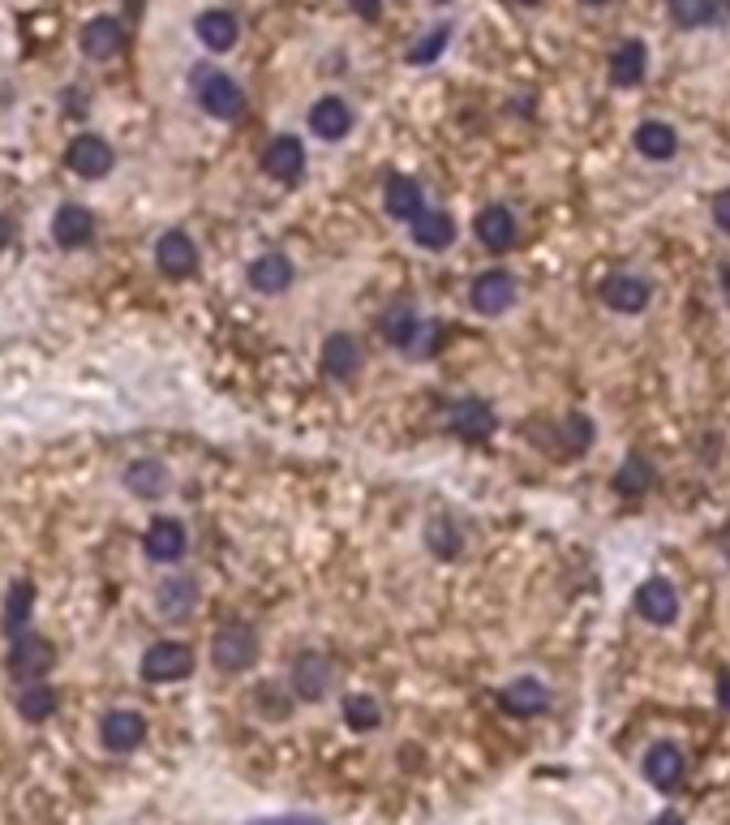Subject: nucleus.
<instances>
[{"label":"nucleus","instance_id":"1","mask_svg":"<svg viewBox=\"0 0 730 825\" xmlns=\"http://www.w3.org/2000/svg\"><path fill=\"white\" fill-rule=\"evenodd\" d=\"M193 86H198V104H202V113L215 120H236L241 113H245V95H241V86L229 78V74H220V70H207V65H198V74H193Z\"/></svg>","mask_w":730,"mask_h":825},{"label":"nucleus","instance_id":"2","mask_svg":"<svg viewBox=\"0 0 730 825\" xmlns=\"http://www.w3.org/2000/svg\"><path fill=\"white\" fill-rule=\"evenodd\" d=\"M211 658H215V667L229 670V675L250 670L254 658H258V636H254V628H245V624H224V628L215 632V641H211Z\"/></svg>","mask_w":730,"mask_h":825},{"label":"nucleus","instance_id":"3","mask_svg":"<svg viewBox=\"0 0 730 825\" xmlns=\"http://www.w3.org/2000/svg\"><path fill=\"white\" fill-rule=\"evenodd\" d=\"M193 670V649L181 641H159L142 654V679L151 684H177Z\"/></svg>","mask_w":730,"mask_h":825},{"label":"nucleus","instance_id":"4","mask_svg":"<svg viewBox=\"0 0 730 825\" xmlns=\"http://www.w3.org/2000/svg\"><path fill=\"white\" fill-rule=\"evenodd\" d=\"M52 663H56V654H52V645L43 636H18L13 649H9V675L18 684H43V675L52 670Z\"/></svg>","mask_w":730,"mask_h":825},{"label":"nucleus","instance_id":"5","mask_svg":"<svg viewBox=\"0 0 730 825\" xmlns=\"http://www.w3.org/2000/svg\"><path fill=\"white\" fill-rule=\"evenodd\" d=\"M99 740H104L108 752L125 757V752L142 748V740H147V718H142L138 709H113V713H104V722H99Z\"/></svg>","mask_w":730,"mask_h":825},{"label":"nucleus","instance_id":"6","mask_svg":"<svg viewBox=\"0 0 730 825\" xmlns=\"http://www.w3.org/2000/svg\"><path fill=\"white\" fill-rule=\"evenodd\" d=\"M447 426H452V434H456V438H464V443H482V438H490V434H495V413H490V404H486V400L464 395V400H456V404H452Z\"/></svg>","mask_w":730,"mask_h":825},{"label":"nucleus","instance_id":"7","mask_svg":"<svg viewBox=\"0 0 730 825\" xmlns=\"http://www.w3.org/2000/svg\"><path fill=\"white\" fill-rule=\"evenodd\" d=\"M477 315H507L516 306V279L507 272H482L468 288Z\"/></svg>","mask_w":730,"mask_h":825},{"label":"nucleus","instance_id":"8","mask_svg":"<svg viewBox=\"0 0 730 825\" xmlns=\"http://www.w3.org/2000/svg\"><path fill=\"white\" fill-rule=\"evenodd\" d=\"M155 263H159V272L172 275V279L193 275V267H198V245H193V236L181 233V229L163 233L155 241Z\"/></svg>","mask_w":730,"mask_h":825},{"label":"nucleus","instance_id":"9","mask_svg":"<svg viewBox=\"0 0 730 825\" xmlns=\"http://www.w3.org/2000/svg\"><path fill=\"white\" fill-rule=\"evenodd\" d=\"M113 147L104 142V138H95V134H82V138H74L70 142V156H65V163L74 168L77 177H86V181H99V177H108L113 172Z\"/></svg>","mask_w":730,"mask_h":825},{"label":"nucleus","instance_id":"10","mask_svg":"<svg viewBox=\"0 0 730 825\" xmlns=\"http://www.w3.org/2000/svg\"><path fill=\"white\" fill-rule=\"evenodd\" d=\"M263 172H271L275 181H297L306 172V147H301V138H293V134L271 138L267 151H263Z\"/></svg>","mask_w":730,"mask_h":825},{"label":"nucleus","instance_id":"11","mask_svg":"<svg viewBox=\"0 0 730 825\" xmlns=\"http://www.w3.org/2000/svg\"><path fill=\"white\" fill-rule=\"evenodd\" d=\"M331 675H336V667H331L327 654H301L293 663V688H297L301 701H322L327 688H331Z\"/></svg>","mask_w":730,"mask_h":825},{"label":"nucleus","instance_id":"12","mask_svg":"<svg viewBox=\"0 0 730 825\" xmlns=\"http://www.w3.org/2000/svg\"><path fill=\"white\" fill-rule=\"evenodd\" d=\"M52 236H56V245H65V250H82V245L95 241V215H91L86 207H77V202H65V207L52 215Z\"/></svg>","mask_w":730,"mask_h":825},{"label":"nucleus","instance_id":"13","mask_svg":"<svg viewBox=\"0 0 730 825\" xmlns=\"http://www.w3.org/2000/svg\"><path fill=\"white\" fill-rule=\"evenodd\" d=\"M684 770H688V757L679 744H654L645 752V779L657 791H670V786L684 783Z\"/></svg>","mask_w":730,"mask_h":825},{"label":"nucleus","instance_id":"14","mask_svg":"<svg viewBox=\"0 0 730 825\" xmlns=\"http://www.w3.org/2000/svg\"><path fill=\"white\" fill-rule=\"evenodd\" d=\"M142 547H147V554H151L155 563H177V559L186 554V547H190V538H186V525H181V520H168V516H159V520H151V529H147Z\"/></svg>","mask_w":730,"mask_h":825},{"label":"nucleus","instance_id":"15","mask_svg":"<svg viewBox=\"0 0 730 825\" xmlns=\"http://www.w3.org/2000/svg\"><path fill=\"white\" fill-rule=\"evenodd\" d=\"M602 302L618 310V315H641L649 306V284L641 275H606L602 284Z\"/></svg>","mask_w":730,"mask_h":825},{"label":"nucleus","instance_id":"16","mask_svg":"<svg viewBox=\"0 0 730 825\" xmlns=\"http://www.w3.org/2000/svg\"><path fill=\"white\" fill-rule=\"evenodd\" d=\"M636 611H641L649 624L666 628V624H675V615H679V593H675V585H666V581H645V585L636 590Z\"/></svg>","mask_w":730,"mask_h":825},{"label":"nucleus","instance_id":"17","mask_svg":"<svg viewBox=\"0 0 730 825\" xmlns=\"http://www.w3.org/2000/svg\"><path fill=\"white\" fill-rule=\"evenodd\" d=\"M473 233H477V241H482L486 250L507 254V250L516 245V215H511L507 207H486V211L473 220Z\"/></svg>","mask_w":730,"mask_h":825},{"label":"nucleus","instance_id":"18","mask_svg":"<svg viewBox=\"0 0 730 825\" xmlns=\"http://www.w3.org/2000/svg\"><path fill=\"white\" fill-rule=\"evenodd\" d=\"M361 366H366V357H361V345H357L352 336H327V345H322V370H327L336 383L357 379Z\"/></svg>","mask_w":730,"mask_h":825},{"label":"nucleus","instance_id":"19","mask_svg":"<svg viewBox=\"0 0 730 825\" xmlns=\"http://www.w3.org/2000/svg\"><path fill=\"white\" fill-rule=\"evenodd\" d=\"M499 701L507 713H516V718H533V713H541V709L550 706V692H546V684L541 679H533V675H520V679H511L507 688L499 692Z\"/></svg>","mask_w":730,"mask_h":825},{"label":"nucleus","instance_id":"20","mask_svg":"<svg viewBox=\"0 0 730 825\" xmlns=\"http://www.w3.org/2000/svg\"><path fill=\"white\" fill-rule=\"evenodd\" d=\"M120 43H125V27L116 18H91L82 27V52L91 61H113L116 52H120Z\"/></svg>","mask_w":730,"mask_h":825},{"label":"nucleus","instance_id":"21","mask_svg":"<svg viewBox=\"0 0 730 825\" xmlns=\"http://www.w3.org/2000/svg\"><path fill=\"white\" fill-rule=\"evenodd\" d=\"M309 129H314L322 142H340L348 129H352V113H348V104L345 99H336V95L318 99V104L309 108Z\"/></svg>","mask_w":730,"mask_h":825},{"label":"nucleus","instance_id":"22","mask_svg":"<svg viewBox=\"0 0 730 825\" xmlns=\"http://www.w3.org/2000/svg\"><path fill=\"white\" fill-rule=\"evenodd\" d=\"M387 211L395 215V220H417L425 211V194L422 186L413 181V177H404V172H395V177H387Z\"/></svg>","mask_w":730,"mask_h":825},{"label":"nucleus","instance_id":"23","mask_svg":"<svg viewBox=\"0 0 730 825\" xmlns=\"http://www.w3.org/2000/svg\"><path fill=\"white\" fill-rule=\"evenodd\" d=\"M193 31H198V40L207 43L211 52H229V47H236V35H241V27H236V18H232L229 9H207Z\"/></svg>","mask_w":730,"mask_h":825},{"label":"nucleus","instance_id":"24","mask_svg":"<svg viewBox=\"0 0 730 825\" xmlns=\"http://www.w3.org/2000/svg\"><path fill=\"white\" fill-rule=\"evenodd\" d=\"M670 18L679 27H718L730 18V4L727 0H670Z\"/></svg>","mask_w":730,"mask_h":825},{"label":"nucleus","instance_id":"25","mask_svg":"<svg viewBox=\"0 0 730 825\" xmlns=\"http://www.w3.org/2000/svg\"><path fill=\"white\" fill-rule=\"evenodd\" d=\"M645 70H649V52L641 40H627L611 56V82L615 86H641L645 82Z\"/></svg>","mask_w":730,"mask_h":825},{"label":"nucleus","instance_id":"26","mask_svg":"<svg viewBox=\"0 0 730 825\" xmlns=\"http://www.w3.org/2000/svg\"><path fill=\"white\" fill-rule=\"evenodd\" d=\"M250 284H254L258 293L275 297V293H284V288L293 284V263H288L284 254H263V258L250 263Z\"/></svg>","mask_w":730,"mask_h":825},{"label":"nucleus","instance_id":"27","mask_svg":"<svg viewBox=\"0 0 730 825\" xmlns=\"http://www.w3.org/2000/svg\"><path fill=\"white\" fill-rule=\"evenodd\" d=\"M425 318H417V310H409V306H391L383 318H379V331L387 336V345H395V349H413V340H417V331H422Z\"/></svg>","mask_w":730,"mask_h":825},{"label":"nucleus","instance_id":"28","mask_svg":"<svg viewBox=\"0 0 730 825\" xmlns=\"http://www.w3.org/2000/svg\"><path fill=\"white\" fill-rule=\"evenodd\" d=\"M413 241H417L422 250H447V245L456 241L452 215H447V211H422V215L413 220Z\"/></svg>","mask_w":730,"mask_h":825},{"label":"nucleus","instance_id":"29","mask_svg":"<svg viewBox=\"0 0 730 825\" xmlns=\"http://www.w3.org/2000/svg\"><path fill=\"white\" fill-rule=\"evenodd\" d=\"M168 469L159 465V461H134L129 469H125V486L138 495V499H159V495H168Z\"/></svg>","mask_w":730,"mask_h":825},{"label":"nucleus","instance_id":"30","mask_svg":"<svg viewBox=\"0 0 730 825\" xmlns=\"http://www.w3.org/2000/svg\"><path fill=\"white\" fill-rule=\"evenodd\" d=\"M155 602H159V611L168 620H186V615H193V606H198V585H193L190 577H172V581L159 585Z\"/></svg>","mask_w":730,"mask_h":825},{"label":"nucleus","instance_id":"31","mask_svg":"<svg viewBox=\"0 0 730 825\" xmlns=\"http://www.w3.org/2000/svg\"><path fill=\"white\" fill-rule=\"evenodd\" d=\"M636 151L645 159H670L679 151V134L666 125V120H645L636 129Z\"/></svg>","mask_w":730,"mask_h":825},{"label":"nucleus","instance_id":"32","mask_svg":"<svg viewBox=\"0 0 730 825\" xmlns=\"http://www.w3.org/2000/svg\"><path fill=\"white\" fill-rule=\"evenodd\" d=\"M31 606H35V585H31V581H13V585H9V597H4V632H9L13 641L27 636Z\"/></svg>","mask_w":730,"mask_h":825},{"label":"nucleus","instance_id":"33","mask_svg":"<svg viewBox=\"0 0 730 825\" xmlns=\"http://www.w3.org/2000/svg\"><path fill=\"white\" fill-rule=\"evenodd\" d=\"M18 713H22L27 722H47V718L56 713V688H47V684H22V692H18Z\"/></svg>","mask_w":730,"mask_h":825},{"label":"nucleus","instance_id":"34","mask_svg":"<svg viewBox=\"0 0 730 825\" xmlns=\"http://www.w3.org/2000/svg\"><path fill=\"white\" fill-rule=\"evenodd\" d=\"M425 547L438 559H456L461 554V529L452 525V516H430L425 520Z\"/></svg>","mask_w":730,"mask_h":825},{"label":"nucleus","instance_id":"35","mask_svg":"<svg viewBox=\"0 0 730 825\" xmlns=\"http://www.w3.org/2000/svg\"><path fill=\"white\" fill-rule=\"evenodd\" d=\"M615 486H618V495H645V490L654 486V465H649L641 452H632V456L618 465Z\"/></svg>","mask_w":730,"mask_h":825},{"label":"nucleus","instance_id":"36","mask_svg":"<svg viewBox=\"0 0 730 825\" xmlns=\"http://www.w3.org/2000/svg\"><path fill=\"white\" fill-rule=\"evenodd\" d=\"M345 722L352 727V731H374V727L383 722V709H379L374 697L352 692V697H345Z\"/></svg>","mask_w":730,"mask_h":825},{"label":"nucleus","instance_id":"37","mask_svg":"<svg viewBox=\"0 0 730 825\" xmlns=\"http://www.w3.org/2000/svg\"><path fill=\"white\" fill-rule=\"evenodd\" d=\"M563 443H568V452H584L593 443V422L584 413H568L563 417Z\"/></svg>","mask_w":730,"mask_h":825},{"label":"nucleus","instance_id":"38","mask_svg":"<svg viewBox=\"0 0 730 825\" xmlns=\"http://www.w3.org/2000/svg\"><path fill=\"white\" fill-rule=\"evenodd\" d=\"M447 40H452V31H447V27H434V31H430V35H425L413 52H409V61H413V65H430V61H434V56L447 47Z\"/></svg>","mask_w":730,"mask_h":825},{"label":"nucleus","instance_id":"39","mask_svg":"<svg viewBox=\"0 0 730 825\" xmlns=\"http://www.w3.org/2000/svg\"><path fill=\"white\" fill-rule=\"evenodd\" d=\"M438 340H443L438 322H422V331H417V340H413V349H409V353H413V357H434V353H438Z\"/></svg>","mask_w":730,"mask_h":825},{"label":"nucleus","instance_id":"40","mask_svg":"<svg viewBox=\"0 0 730 825\" xmlns=\"http://www.w3.org/2000/svg\"><path fill=\"white\" fill-rule=\"evenodd\" d=\"M713 220H718L722 233H730V190H722V194L713 198Z\"/></svg>","mask_w":730,"mask_h":825},{"label":"nucleus","instance_id":"41","mask_svg":"<svg viewBox=\"0 0 730 825\" xmlns=\"http://www.w3.org/2000/svg\"><path fill=\"white\" fill-rule=\"evenodd\" d=\"M348 4H352V9H357L366 22H374V18L383 13V0H348Z\"/></svg>","mask_w":730,"mask_h":825},{"label":"nucleus","instance_id":"42","mask_svg":"<svg viewBox=\"0 0 730 825\" xmlns=\"http://www.w3.org/2000/svg\"><path fill=\"white\" fill-rule=\"evenodd\" d=\"M250 825H322L318 817H258V822Z\"/></svg>","mask_w":730,"mask_h":825},{"label":"nucleus","instance_id":"43","mask_svg":"<svg viewBox=\"0 0 730 825\" xmlns=\"http://www.w3.org/2000/svg\"><path fill=\"white\" fill-rule=\"evenodd\" d=\"M718 701H722V709L730 713V670L722 675V679H718Z\"/></svg>","mask_w":730,"mask_h":825},{"label":"nucleus","instance_id":"44","mask_svg":"<svg viewBox=\"0 0 730 825\" xmlns=\"http://www.w3.org/2000/svg\"><path fill=\"white\" fill-rule=\"evenodd\" d=\"M718 284H722V297H727V306H730V263L718 272Z\"/></svg>","mask_w":730,"mask_h":825},{"label":"nucleus","instance_id":"45","mask_svg":"<svg viewBox=\"0 0 730 825\" xmlns=\"http://www.w3.org/2000/svg\"><path fill=\"white\" fill-rule=\"evenodd\" d=\"M654 825H684V817L679 813H662V817H654Z\"/></svg>","mask_w":730,"mask_h":825},{"label":"nucleus","instance_id":"46","mask_svg":"<svg viewBox=\"0 0 730 825\" xmlns=\"http://www.w3.org/2000/svg\"><path fill=\"white\" fill-rule=\"evenodd\" d=\"M4 241H13V224L0 215V245H4Z\"/></svg>","mask_w":730,"mask_h":825},{"label":"nucleus","instance_id":"47","mask_svg":"<svg viewBox=\"0 0 730 825\" xmlns=\"http://www.w3.org/2000/svg\"><path fill=\"white\" fill-rule=\"evenodd\" d=\"M722 550H727V559H730V533H727V542H722Z\"/></svg>","mask_w":730,"mask_h":825},{"label":"nucleus","instance_id":"48","mask_svg":"<svg viewBox=\"0 0 730 825\" xmlns=\"http://www.w3.org/2000/svg\"><path fill=\"white\" fill-rule=\"evenodd\" d=\"M584 4H611V0H584Z\"/></svg>","mask_w":730,"mask_h":825},{"label":"nucleus","instance_id":"49","mask_svg":"<svg viewBox=\"0 0 730 825\" xmlns=\"http://www.w3.org/2000/svg\"><path fill=\"white\" fill-rule=\"evenodd\" d=\"M520 4H538V0H520Z\"/></svg>","mask_w":730,"mask_h":825}]
</instances>
